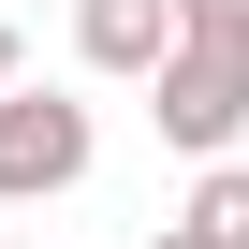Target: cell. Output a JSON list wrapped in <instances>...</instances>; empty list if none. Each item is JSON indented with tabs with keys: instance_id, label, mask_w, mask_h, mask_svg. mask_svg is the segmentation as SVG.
<instances>
[{
	"instance_id": "cell-1",
	"label": "cell",
	"mask_w": 249,
	"mask_h": 249,
	"mask_svg": "<svg viewBox=\"0 0 249 249\" xmlns=\"http://www.w3.org/2000/svg\"><path fill=\"white\" fill-rule=\"evenodd\" d=\"M88 161H103V132H88L73 88H30V73L0 88V205H59Z\"/></svg>"
},
{
	"instance_id": "cell-2",
	"label": "cell",
	"mask_w": 249,
	"mask_h": 249,
	"mask_svg": "<svg viewBox=\"0 0 249 249\" xmlns=\"http://www.w3.org/2000/svg\"><path fill=\"white\" fill-rule=\"evenodd\" d=\"M147 117H161V147L220 161V147L249 132V44H161V73H147Z\"/></svg>"
},
{
	"instance_id": "cell-3",
	"label": "cell",
	"mask_w": 249,
	"mask_h": 249,
	"mask_svg": "<svg viewBox=\"0 0 249 249\" xmlns=\"http://www.w3.org/2000/svg\"><path fill=\"white\" fill-rule=\"evenodd\" d=\"M176 44V0H73V59L88 73H161Z\"/></svg>"
},
{
	"instance_id": "cell-4",
	"label": "cell",
	"mask_w": 249,
	"mask_h": 249,
	"mask_svg": "<svg viewBox=\"0 0 249 249\" xmlns=\"http://www.w3.org/2000/svg\"><path fill=\"white\" fill-rule=\"evenodd\" d=\"M176 220H191V234H205V249H249V161H205V176H191V205H176Z\"/></svg>"
},
{
	"instance_id": "cell-5",
	"label": "cell",
	"mask_w": 249,
	"mask_h": 249,
	"mask_svg": "<svg viewBox=\"0 0 249 249\" xmlns=\"http://www.w3.org/2000/svg\"><path fill=\"white\" fill-rule=\"evenodd\" d=\"M176 44H249V0H176Z\"/></svg>"
},
{
	"instance_id": "cell-6",
	"label": "cell",
	"mask_w": 249,
	"mask_h": 249,
	"mask_svg": "<svg viewBox=\"0 0 249 249\" xmlns=\"http://www.w3.org/2000/svg\"><path fill=\"white\" fill-rule=\"evenodd\" d=\"M15 73H30V59H15V15H0V88H15Z\"/></svg>"
},
{
	"instance_id": "cell-7",
	"label": "cell",
	"mask_w": 249,
	"mask_h": 249,
	"mask_svg": "<svg viewBox=\"0 0 249 249\" xmlns=\"http://www.w3.org/2000/svg\"><path fill=\"white\" fill-rule=\"evenodd\" d=\"M147 249H205V234H191V220H161V234H147Z\"/></svg>"
}]
</instances>
